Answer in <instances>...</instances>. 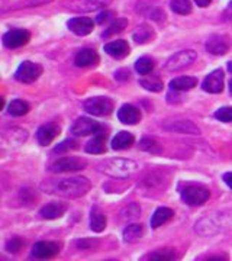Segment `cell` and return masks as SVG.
Returning a JSON list of instances; mask_svg holds the SVG:
<instances>
[{"mask_svg":"<svg viewBox=\"0 0 232 261\" xmlns=\"http://www.w3.org/2000/svg\"><path fill=\"white\" fill-rule=\"evenodd\" d=\"M229 89H231V94H232V80L229 82Z\"/></svg>","mask_w":232,"mask_h":261,"instance_id":"obj_43","label":"cell"},{"mask_svg":"<svg viewBox=\"0 0 232 261\" xmlns=\"http://www.w3.org/2000/svg\"><path fill=\"white\" fill-rule=\"evenodd\" d=\"M134 144V135L126 130H121L116 134V137L112 140V148L113 149H126Z\"/></svg>","mask_w":232,"mask_h":261,"instance_id":"obj_23","label":"cell"},{"mask_svg":"<svg viewBox=\"0 0 232 261\" xmlns=\"http://www.w3.org/2000/svg\"><path fill=\"white\" fill-rule=\"evenodd\" d=\"M111 3L112 0H67L64 2V8L77 13H86L105 8Z\"/></svg>","mask_w":232,"mask_h":261,"instance_id":"obj_5","label":"cell"},{"mask_svg":"<svg viewBox=\"0 0 232 261\" xmlns=\"http://www.w3.org/2000/svg\"><path fill=\"white\" fill-rule=\"evenodd\" d=\"M105 141H106V130L100 126V129L94 134L93 140L87 142L86 151H87L89 154H102V152H105V149H106V147H105Z\"/></svg>","mask_w":232,"mask_h":261,"instance_id":"obj_19","label":"cell"},{"mask_svg":"<svg viewBox=\"0 0 232 261\" xmlns=\"http://www.w3.org/2000/svg\"><path fill=\"white\" fill-rule=\"evenodd\" d=\"M23 245H25V241L20 237H13V238H10L9 241L6 243V250L15 254V252L20 251Z\"/></svg>","mask_w":232,"mask_h":261,"instance_id":"obj_35","label":"cell"},{"mask_svg":"<svg viewBox=\"0 0 232 261\" xmlns=\"http://www.w3.org/2000/svg\"><path fill=\"white\" fill-rule=\"evenodd\" d=\"M41 74H42V67L38 63L23 61L18 67V70L15 73V79L20 83H34L35 80L39 79Z\"/></svg>","mask_w":232,"mask_h":261,"instance_id":"obj_7","label":"cell"},{"mask_svg":"<svg viewBox=\"0 0 232 261\" xmlns=\"http://www.w3.org/2000/svg\"><path fill=\"white\" fill-rule=\"evenodd\" d=\"M60 252V245L49 241H39L32 248V255L37 258H51Z\"/></svg>","mask_w":232,"mask_h":261,"instance_id":"obj_13","label":"cell"},{"mask_svg":"<svg viewBox=\"0 0 232 261\" xmlns=\"http://www.w3.org/2000/svg\"><path fill=\"white\" fill-rule=\"evenodd\" d=\"M228 70H229V71H231V73H232V61H231V63H229V64H228Z\"/></svg>","mask_w":232,"mask_h":261,"instance_id":"obj_42","label":"cell"},{"mask_svg":"<svg viewBox=\"0 0 232 261\" xmlns=\"http://www.w3.org/2000/svg\"><path fill=\"white\" fill-rule=\"evenodd\" d=\"M204 92L208 93H221L223 90V73L222 70H215L204 77L202 83Z\"/></svg>","mask_w":232,"mask_h":261,"instance_id":"obj_12","label":"cell"},{"mask_svg":"<svg viewBox=\"0 0 232 261\" xmlns=\"http://www.w3.org/2000/svg\"><path fill=\"white\" fill-rule=\"evenodd\" d=\"M58 134H60V126L54 122H51V123L42 125L37 130V140L41 145H49Z\"/></svg>","mask_w":232,"mask_h":261,"instance_id":"obj_14","label":"cell"},{"mask_svg":"<svg viewBox=\"0 0 232 261\" xmlns=\"http://www.w3.org/2000/svg\"><path fill=\"white\" fill-rule=\"evenodd\" d=\"M77 142L74 140H65L63 141L61 144H58L56 148H54V152L56 154H63V152H67V151H71V149L77 148Z\"/></svg>","mask_w":232,"mask_h":261,"instance_id":"obj_36","label":"cell"},{"mask_svg":"<svg viewBox=\"0 0 232 261\" xmlns=\"http://www.w3.org/2000/svg\"><path fill=\"white\" fill-rule=\"evenodd\" d=\"M90 181L86 177H71V178H58V180H45L41 189L45 193H51V195H58L63 197H70V199H75L84 196L89 190H90Z\"/></svg>","mask_w":232,"mask_h":261,"instance_id":"obj_1","label":"cell"},{"mask_svg":"<svg viewBox=\"0 0 232 261\" xmlns=\"http://www.w3.org/2000/svg\"><path fill=\"white\" fill-rule=\"evenodd\" d=\"M105 51L113 58H123V57L128 56V53H130V45L123 39L112 41V42L105 45Z\"/></svg>","mask_w":232,"mask_h":261,"instance_id":"obj_20","label":"cell"},{"mask_svg":"<svg viewBox=\"0 0 232 261\" xmlns=\"http://www.w3.org/2000/svg\"><path fill=\"white\" fill-rule=\"evenodd\" d=\"M126 27H128V20H126V19H116L111 27L103 32V38H109L112 37V35H115V34H119V32H122Z\"/></svg>","mask_w":232,"mask_h":261,"instance_id":"obj_31","label":"cell"},{"mask_svg":"<svg viewBox=\"0 0 232 261\" xmlns=\"http://www.w3.org/2000/svg\"><path fill=\"white\" fill-rule=\"evenodd\" d=\"M196 84H197V80L195 77H177V79L170 82V87H171V90L186 92V90L193 89Z\"/></svg>","mask_w":232,"mask_h":261,"instance_id":"obj_25","label":"cell"},{"mask_svg":"<svg viewBox=\"0 0 232 261\" xmlns=\"http://www.w3.org/2000/svg\"><path fill=\"white\" fill-rule=\"evenodd\" d=\"M139 148L147 151V152H152V154L161 152V145L154 138H142L139 142Z\"/></svg>","mask_w":232,"mask_h":261,"instance_id":"obj_33","label":"cell"},{"mask_svg":"<svg viewBox=\"0 0 232 261\" xmlns=\"http://www.w3.org/2000/svg\"><path fill=\"white\" fill-rule=\"evenodd\" d=\"M164 128L167 130H171V132H178V134H190V135H199L200 134V129L190 121L167 122V123H164Z\"/></svg>","mask_w":232,"mask_h":261,"instance_id":"obj_16","label":"cell"},{"mask_svg":"<svg viewBox=\"0 0 232 261\" xmlns=\"http://www.w3.org/2000/svg\"><path fill=\"white\" fill-rule=\"evenodd\" d=\"M67 25H68V29L79 37L89 35L93 31V27H94V23L90 18H74L71 19Z\"/></svg>","mask_w":232,"mask_h":261,"instance_id":"obj_15","label":"cell"},{"mask_svg":"<svg viewBox=\"0 0 232 261\" xmlns=\"http://www.w3.org/2000/svg\"><path fill=\"white\" fill-rule=\"evenodd\" d=\"M180 193H182L183 202L190 206L203 205L204 202H208V199L211 197L209 189H206L202 185H193V183L186 185Z\"/></svg>","mask_w":232,"mask_h":261,"instance_id":"obj_3","label":"cell"},{"mask_svg":"<svg viewBox=\"0 0 232 261\" xmlns=\"http://www.w3.org/2000/svg\"><path fill=\"white\" fill-rule=\"evenodd\" d=\"M173 216H174V212L170 207H158L157 211L154 212V215H152V218H151V228L157 229L161 225L168 222Z\"/></svg>","mask_w":232,"mask_h":261,"instance_id":"obj_22","label":"cell"},{"mask_svg":"<svg viewBox=\"0 0 232 261\" xmlns=\"http://www.w3.org/2000/svg\"><path fill=\"white\" fill-rule=\"evenodd\" d=\"M195 2L197 6H200V8H206V6H209V3H211L212 0H195Z\"/></svg>","mask_w":232,"mask_h":261,"instance_id":"obj_41","label":"cell"},{"mask_svg":"<svg viewBox=\"0 0 232 261\" xmlns=\"http://www.w3.org/2000/svg\"><path fill=\"white\" fill-rule=\"evenodd\" d=\"M100 129V125L90 118H79L71 126V134L75 137H87L93 135Z\"/></svg>","mask_w":232,"mask_h":261,"instance_id":"obj_10","label":"cell"},{"mask_svg":"<svg viewBox=\"0 0 232 261\" xmlns=\"http://www.w3.org/2000/svg\"><path fill=\"white\" fill-rule=\"evenodd\" d=\"M67 211V206L64 203H60V202H53V203H48L41 209L39 215L44 218V219H57V218H61Z\"/></svg>","mask_w":232,"mask_h":261,"instance_id":"obj_21","label":"cell"},{"mask_svg":"<svg viewBox=\"0 0 232 261\" xmlns=\"http://www.w3.org/2000/svg\"><path fill=\"white\" fill-rule=\"evenodd\" d=\"M97 63H99V56L92 48H84L82 51H79L74 58V64L77 67H90V65H96Z\"/></svg>","mask_w":232,"mask_h":261,"instance_id":"obj_18","label":"cell"},{"mask_svg":"<svg viewBox=\"0 0 232 261\" xmlns=\"http://www.w3.org/2000/svg\"><path fill=\"white\" fill-rule=\"evenodd\" d=\"M223 181L226 183V186L232 189V173H225L223 174Z\"/></svg>","mask_w":232,"mask_h":261,"instance_id":"obj_39","label":"cell"},{"mask_svg":"<svg viewBox=\"0 0 232 261\" xmlns=\"http://www.w3.org/2000/svg\"><path fill=\"white\" fill-rule=\"evenodd\" d=\"M112 18H113V13H112V12H102V13L97 16L96 22H97V23H100V25H103L105 22H109Z\"/></svg>","mask_w":232,"mask_h":261,"instance_id":"obj_38","label":"cell"},{"mask_svg":"<svg viewBox=\"0 0 232 261\" xmlns=\"http://www.w3.org/2000/svg\"><path fill=\"white\" fill-rule=\"evenodd\" d=\"M170 6H171L173 12H176L178 15H189L192 12L190 0H171Z\"/></svg>","mask_w":232,"mask_h":261,"instance_id":"obj_30","label":"cell"},{"mask_svg":"<svg viewBox=\"0 0 232 261\" xmlns=\"http://www.w3.org/2000/svg\"><path fill=\"white\" fill-rule=\"evenodd\" d=\"M196 53L192 49H185L180 51L174 56H171L168 58V61L166 63V68L168 71H182L185 70L186 67L192 65L196 60Z\"/></svg>","mask_w":232,"mask_h":261,"instance_id":"obj_8","label":"cell"},{"mask_svg":"<svg viewBox=\"0 0 232 261\" xmlns=\"http://www.w3.org/2000/svg\"><path fill=\"white\" fill-rule=\"evenodd\" d=\"M90 228L94 232H102L106 228V216L99 207H93L90 212Z\"/></svg>","mask_w":232,"mask_h":261,"instance_id":"obj_24","label":"cell"},{"mask_svg":"<svg viewBox=\"0 0 232 261\" xmlns=\"http://www.w3.org/2000/svg\"><path fill=\"white\" fill-rule=\"evenodd\" d=\"M118 118L125 125H135L141 121V112L138 108H135L132 105H123L118 111Z\"/></svg>","mask_w":232,"mask_h":261,"instance_id":"obj_17","label":"cell"},{"mask_svg":"<svg viewBox=\"0 0 232 261\" xmlns=\"http://www.w3.org/2000/svg\"><path fill=\"white\" fill-rule=\"evenodd\" d=\"M215 118L221 122H232V108L231 106H225V108L218 109L215 112Z\"/></svg>","mask_w":232,"mask_h":261,"instance_id":"obj_37","label":"cell"},{"mask_svg":"<svg viewBox=\"0 0 232 261\" xmlns=\"http://www.w3.org/2000/svg\"><path fill=\"white\" fill-rule=\"evenodd\" d=\"M132 37H134V41L137 44H145V42H148L149 39L152 38V29L149 28L148 25H141L134 32Z\"/></svg>","mask_w":232,"mask_h":261,"instance_id":"obj_28","label":"cell"},{"mask_svg":"<svg viewBox=\"0 0 232 261\" xmlns=\"http://www.w3.org/2000/svg\"><path fill=\"white\" fill-rule=\"evenodd\" d=\"M149 258H152V260H173V258H176V252L171 248H164V250H158V251L149 254Z\"/></svg>","mask_w":232,"mask_h":261,"instance_id":"obj_34","label":"cell"},{"mask_svg":"<svg viewBox=\"0 0 232 261\" xmlns=\"http://www.w3.org/2000/svg\"><path fill=\"white\" fill-rule=\"evenodd\" d=\"M87 166L86 160L75 159V157H63V159L56 160L51 166L49 170L53 173H74L80 171Z\"/></svg>","mask_w":232,"mask_h":261,"instance_id":"obj_6","label":"cell"},{"mask_svg":"<svg viewBox=\"0 0 232 261\" xmlns=\"http://www.w3.org/2000/svg\"><path fill=\"white\" fill-rule=\"evenodd\" d=\"M31 39L28 31L23 29H10L3 35V44L8 48H19L27 45Z\"/></svg>","mask_w":232,"mask_h":261,"instance_id":"obj_9","label":"cell"},{"mask_svg":"<svg viewBox=\"0 0 232 261\" xmlns=\"http://www.w3.org/2000/svg\"><path fill=\"white\" fill-rule=\"evenodd\" d=\"M137 163L132 160L125 159H111L105 160L97 166V170L113 178H126L132 176L137 171Z\"/></svg>","mask_w":232,"mask_h":261,"instance_id":"obj_2","label":"cell"},{"mask_svg":"<svg viewBox=\"0 0 232 261\" xmlns=\"http://www.w3.org/2000/svg\"><path fill=\"white\" fill-rule=\"evenodd\" d=\"M139 83L142 87H145L147 90L151 92H161L163 90V82L157 77H147V79H141Z\"/></svg>","mask_w":232,"mask_h":261,"instance_id":"obj_32","label":"cell"},{"mask_svg":"<svg viewBox=\"0 0 232 261\" xmlns=\"http://www.w3.org/2000/svg\"><path fill=\"white\" fill-rule=\"evenodd\" d=\"M142 233H144V228H142V225H138V224L128 225V226L123 229V241L130 244L137 243V241L141 240Z\"/></svg>","mask_w":232,"mask_h":261,"instance_id":"obj_26","label":"cell"},{"mask_svg":"<svg viewBox=\"0 0 232 261\" xmlns=\"http://www.w3.org/2000/svg\"><path fill=\"white\" fill-rule=\"evenodd\" d=\"M231 48V41L225 35H214L208 39L206 42V49L208 53L214 56H225Z\"/></svg>","mask_w":232,"mask_h":261,"instance_id":"obj_11","label":"cell"},{"mask_svg":"<svg viewBox=\"0 0 232 261\" xmlns=\"http://www.w3.org/2000/svg\"><path fill=\"white\" fill-rule=\"evenodd\" d=\"M223 16L226 20H232V2L228 5V9L225 10V13H223Z\"/></svg>","mask_w":232,"mask_h":261,"instance_id":"obj_40","label":"cell"},{"mask_svg":"<svg viewBox=\"0 0 232 261\" xmlns=\"http://www.w3.org/2000/svg\"><path fill=\"white\" fill-rule=\"evenodd\" d=\"M29 112V105L23 100H12L9 105V113L12 116H23Z\"/></svg>","mask_w":232,"mask_h":261,"instance_id":"obj_29","label":"cell"},{"mask_svg":"<svg viewBox=\"0 0 232 261\" xmlns=\"http://www.w3.org/2000/svg\"><path fill=\"white\" fill-rule=\"evenodd\" d=\"M154 67H156V63L149 57H142V58H139L138 61L135 63V70L142 75L149 74L154 70Z\"/></svg>","mask_w":232,"mask_h":261,"instance_id":"obj_27","label":"cell"},{"mask_svg":"<svg viewBox=\"0 0 232 261\" xmlns=\"http://www.w3.org/2000/svg\"><path fill=\"white\" fill-rule=\"evenodd\" d=\"M84 111L94 116H106L113 111V102L109 97H90L84 102Z\"/></svg>","mask_w":232,"mask_h":261,"instance_id":"obj_4","label":"cell"}]
</instances>
